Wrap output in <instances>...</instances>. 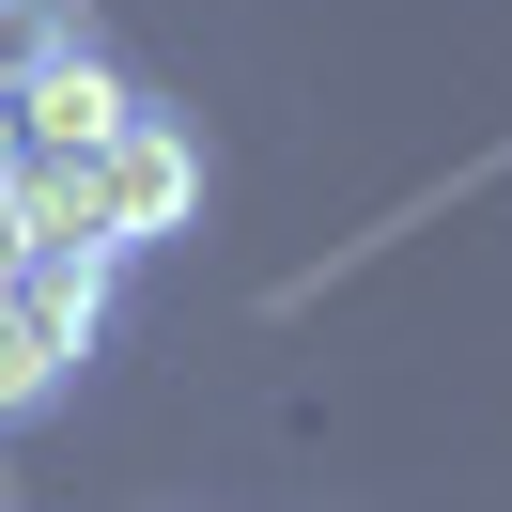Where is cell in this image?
Returning a JSON list of instances; mask_svg holds the SVG:
<instances>
[{
	"label": "cell",
	"instance_id": "obj_1",
	"mask_svg": "<svg viewBox=\"0 0 512 512\" xmlns=\"http://www.w3.org/2000/svg\"><path fill=\"white\" fill-rule=\"evenodd\" d=\"M78 187H94V233H109V249H140V233H171V218L202 202V156H187V125L125 109V125L78 156Z\"/></svg>",
	"mask_w": 512,
	"mask_h": 512
},
{
	"label": "cell",
	"instance_id": "obj_2",
	"mask_svg": "<svg viewBox=\"0 0 512 512\" xmlns=\"http://www.w3.org/2000/svg\"><path fill=\"white\" fill-rule=\"evenodd\" d=\"M16 109H32V140H47V156H94V140L125 125L140 94H125V78L94 63V47H47V63H32V94H16Z\"/></svg>",
	"mask_w": 512,
	"mask_h": 512
},
{
	"label": "cell",
	"instance_id": "obj_3",
	"mask_svg": "<svg viewBox=\"0 0 512 512\" xmlns=\"http://www.w3.org/2000/svg\"><path fill=\"white\" fill-rule=\"evenodd\" d=\"M63 373H78V326L47 311L32 280H0V419H32V404H47Z\"/></svg>",
	"mask_w": 512,
	"mask_h": 512
},
{
	"label": "cell",
	"instance_id": "obj_4",
	"mask_svg": "<svg viewBox=\"0 0 512 512\" xmlns=\"http://www.w3.org/2000/svg\"><path fill=\"white\" fill-rule=\"evenodd\" d=\"M16 264H32V218H16V187H0V280H16Z\"/></svg>",
	"mask_w": 512,
	"mask_h": 512
}]
</instances>
